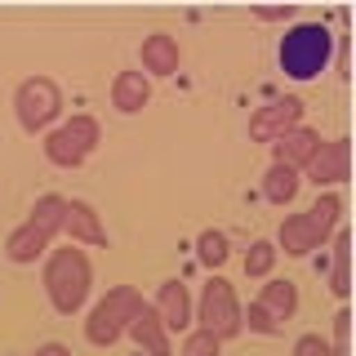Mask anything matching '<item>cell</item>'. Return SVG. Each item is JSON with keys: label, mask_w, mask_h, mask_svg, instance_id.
<instances>
[{"label": "cell", "mask_w": 356, "mask_h": 356, "mask_svg": "<svg viewBox=\"0 0 356 356\" xmlns=\"http://www.w3.org/2000/svg\"><path fill=\"white\" fill-rule=\"evenodd\" d=\"M330 44L334 36L321 22H298L281 36V72L294 76V81H312V76L325 72L330 63Z\"/></svg>", "instance_id": "6da1fadb"}, {"label": "cell", "mask_w": 356, "mask_h": 356, "mask_svg": "<svg viewBox=\"0 0 356 356\" xmlns=\"http://www.w3.org/2000/svg\"><path fill=\"white\" fill-rule=\"evenodd\" d=\"M205 330L209 334H232L236 330V312L227 303V285L222 281H214L205 289Z\"/></svg>", "instance_id": "7a4b0ae2"}, {"label": "cell", "mask_w": 356, "mask_h": 356, "mask_svg": "<svg viewBox=\"0 0 356 356\" xmlns=\"http://www.w3.org/2000/svg\"><path fill=\"white\" fill-rule=\"evenodd\" d=\"M161 303H165V316H170L165 325H170V330H183V325H187V298H183V285L170 281V285H165V298H161Z\"/></svg>", "instance_id": "3957f363"}, {"label": "cell", "mask_w": 356, "mask_h": 356, "mask_svg": "<svg viewBox=\"0 0 356 356\" xmlns=\"http://www.w3.org/2000/svg\"><path fill=\"white\" fill-rule=\"evenodd\" d=\"M200 259H205V263H222V259H227V241H222L218 232H205V236H200Z\"/></svg>", "instance_id": "277c9868"}, {"label": "cell", "mask_w": 356, "mask_h": 356, "mask_svg": "<svg viewBox=\"0 0 356 356\" xmlns=\"http://www.w3.org/2000/svg\"><path fill=\"white\" fill-rule=\"evenodd\" d=\"M67 214H72L67 222H76V227H81V232H85L89 241H103V232L94 227V218H89V209H85V205H72V209H67Z\"/></svg>", "instance_id": "5b68a950"}, {"label": "cell", "mask_w": 356, "mask_h": 356, "mask_svg": "<svg viewBox=\"0 0 356 356\" xmlns=\"http://www.w3.org/2000/svg\"><path fill=\"white\" fill-rule=\"evenodd\" d=\"M267 192H272V200H289V196H294V174H289V170H276Z\"/></svg>", "instance_id": "8992f818"}, {"label": "cell", "mask_w": 356, "mask_h": 356, "mask_svg": "<svg viewBox=\"0 0 356 356\" xmlns=\"http://www.w3.org/2000/svg\"><path fill=\"white\" fill-rule=\"evenodd\" d=\"M254 250H259V254H254V259L245 263V267H250V272H263V267L272 263V250H267V245H254Z\"/></svg>", "instance_id": "52a82bcc"}, {"label": "cell", "mask_w": 356, "mask_h": 356, "mask_svg": "<svg viewBox=\"0 0 356 356\" xmlns=\"http://www.w3.org/2000/svg\"><path fill=\"white\" fill-rule=\"evenodd\" d=\"M298 356H330V352H325L321 339H303V343H298Z\"/></svg>", "instance_id": "ba28073f"}]
</instances>
